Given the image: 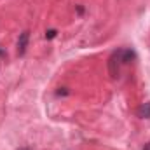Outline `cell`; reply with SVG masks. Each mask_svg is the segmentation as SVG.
<instances>
[{
    "label": "cell",
    "instance_id": "8",
    "mask_svg": "<svg viewBox=\"0 0 150 150\" xmlns=\"http://www.w3.org/2000/svg\"><path fill=\"white\" fill-rule=\"evenodd\" d=\"M143 150H150V142L147 143V145H145V147H143Z\"/></svg>",
    "mask_w": 150,
    "mask_h": 150
},
{
    "label": "cell",
    "instance_id": "2",
    "mask_svg": "<svg viewBox=\"0 0 150 150\" xmlns=\"http://www.w3.org/2000/svg\"><path fill=\"white\" fill-rule=\"evenodd\" d=\"M28 42H30V32H23L18 38V56H25L28 49Z\"/></svg>",
    "mask_w": 150,
    "mask_h": 150
},
{
    "label": "cell",
    "instance_id": "3",
    "mask_svg": "<svg viewBox=\"0 0 150 150\" xmlns=\"http://www.w3.org/2000/svg\"><path fill=\"white\" fill-rule=\"evenodd\" d=\"M120 58H122V65H129V63H133L136 59V52L133 49H122Z\"/></svg>",
    "mask_w": 150,
    "mask_h": 150
},
{
    "label": "cell",
    "instance_id": "4",
    "mask_svg": "<svg viewBox=\"0 0 150 150\" xmlns=\"http://www.w3.org/2000/svg\"><path fill=\"white\" fill-rule=\"evenodd\" d=\"M138 117H142V119H150V101L149 103H143V105L138 108Z\"/></svg>",
    "mask_w": 150,
    "mask_h": 150
},
{
    "label": "cell",
    "instance_id": "7",
    "mask_svg": "<svg viewBox=\"0 0 150 150\" xmlns=\"http://www.w3.org/2000/svg\"><path fill=\"white\" fill-rule=\"evenodd\" d=\"M18 150H33L32 147H28V145H25V147H19Z\"/></svg>",
    "mask_w": 150,
    "mask_h": 150
},
{
    "label": "cell",
    "instance_id": "1",
    "mask_svg": "<svg viewBox=\"0 0 150 150\" xmlns=\"http://www.w3.org/2000/svg\"><path fill=\"white\" fill-rule=\"evenodd\" d=\"M120 51H122V49H119V51H113L112 56H110V59H108V70H110L112 79H117V77H119V70H120V65H122Z\"/></svg>",
    "mask_w": 150,
    "mask_h": 150
},
{
    "label": "cell",
    "instance_id": "5",
    "mask_svg": "<svg viewBox=\"0 0 150 150\" xmlns=\"http://www.w3.org/2000/svg\"><path fill=\"white\" fill-rule=\"evenodd\" d=\"M56 35H58V32H56V30H47V32H45V38H49V40H51V38H54Z\"/></svg>",
    "mask_w": 150,
    "mask_h": 150
},
{
    "label": "cell",
    "instance_id": "6",
    "mask_svg": "<svg viewBox=\"0 0 150 150\" xmlns=\"http://www.w3.org/2000/svg\"><path fill=\"white\" fill-rule=\"evenodd\" d=\"M56 94H58V96H67L68 91H67V87H59V91H56Z\"/></svg>",
    "mask_w": 150,
    "mask_h": 150
},
{
    "label": "cell",
    "instance_id": "9",
    "mask_svg": "<svg viewBox=\"0 0 150 150\" xmlns=\"http://www.w3.org/2000/svg\"><path fill=\"white\" fill-rule=\"evenodd\" d=\"M0 56H5V51H2V49H0Z\"/></svg>",
    "mask_w": 150,
    "mask_h": 150
}]
</instances>
